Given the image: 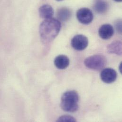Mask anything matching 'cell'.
<instances>
[{
    "mask_svg": "<svg viewBox=\"0 0 122 122\" xmlns=\"http://www.w3.org/2000/svg\"><path fill=\"white\" fill-rule=\"evenodd\" d=\"M61 23L57 19H45L41 22L39 28L41 37L45 43L52 41L59 34L61 30Z\"/></svg>",
    "mask_w": 122,
    "mask_h": 122,
    "instance_id": "cell-1",
    "label": "cell"
},
{
    "mask_svg": "<svg viewBox=\"0 0 122 122\" xmlns=\"http://www.w3.org/2000/svg\"><path fill=\"white\" fill-rule=\"evenodd\" d=\"M61 99V107L64 111L74 113L78 109V102L79 97L76 91L74 90L66 91L63 94Z\"/></svg>",
    "mask_w": 122,
    "mask_h": 122,
    "instance_id": "cell-2",
    "label": "cell"
},
{
    "mask_svg": "<svg viewBox=\"0 0 122 122\" xmlns=\"http://www.w3.org/2000/svg\"><path fill=\"white\" fill-rule=\"evenodd\" d=\"M107 61L105 56L95 55L90 56L84 61V64L87 68L96 71L102 70L106 66Z\"/></svg>",
    "mask_w": 122,
    "mask_h": 122,
    "instance_id": "cell-3",
    "label": "cell"
},
{
    "mask_svg": "<svg viewBox=\"0 0 122 122\" xmlns=\"http://www.w3.org/2000/svg\"><path fill=\"white\" fill-rule=\"evenodd\" d=\"M76 18L80 23L87 25L92 22L94 16L93 12L89 9L82 8L77 10Z\"/></svg>",
    "mask_w": 122,
    "mask_h": 122,
    "instance_id": "cell-4",
    "label": "cell"
},
{
    "mask_svg": "<svg viewBox=\"0 0 122 122\" xmlns=\"http://www.w3.org/2000/svg\"><path fill=\"white\" fill-rule=\"evenodd\" d=\"M71 44L73 49L78 51L84 50L87 47L88 40L86 37L83 35H76L71 40Z\"/></svg>",
    "mask_w": 122,
    "mask_h": 122,
    "instance_id": "cell-5",
    "label": "cell"
},
{
    "mask_svg": "<svg viewBox=\"0 0 122 122\" xmlns=\"http://www.w3.org/2000/svg\"><path fill=\"white\" fill-rule=\"evenodd\" d=\"M101 80L107 84H110L115 82L117 77V71L112 68L104 69L100 74Z\"/></svg>",
    "mask_w": 122,
    "mask_h": 122,
    "instance_id": "cell-6",
    "label": "cell"
},
{
    "mask_svg": "<svg viewBox=\"0 0 122 122\" xmlns=\"http://www.w3.org/2000/svg\"><path fill=\"white\" fill-rule=\"evenodd\" d=\"M114 32V29L111 25L105 24L100 27L98 34L102 39L108 40L113 36Z\"/></svg>",
    "mask_w": 122,
    "mask_h": 122,
    "instance_id": "cell-7",
    "label": "cell"
},
{
    "mask_svg": "<svg viewBox=\"0 0 122 122\" xmlns=\"http://www.w3.org/2000/svg\"><path fill=\"white\" fill-rule=\"evenodd\" d=\"M39 11L40 17L45 20L51 18L54 14V10L49 4H44L41 6Z\"/></svg>",
    "mask_w": 122,
    "mask_h": 122,
    "instance_id": "cell-8",
    "label": "cell"
},
{
    "mask_svg": "<svg viewBox=\"0 0 122 122\" xmlns=\"http://www.w3.org/2000/svg\"><path fill=\"white\" fill-rule=\"evenodd\" d=\"M109 8V5L106 0H95L94 9L98 13L102 14L106 12Z\"/></svg>",
    "mask_w": 122,
    "mask_h": 122,
    "instance_id": "cell-9",
    "label": "cell"
},
{
    "mask_svg": "<svg viewBox=\"0 0 122 122\" xmlns=\"http://www.w3.org/2000/svg\"><path fill=\"white\" fill-rule=\"evenodd\" d=\"M69 62V59L66 56L61 55L55 59L54 65L59 69H64L68 67Z\"/></svg>",
    "mask_w": 122,
    "mask_h": 122,
    "instance_id": "cell-10",
    "label": "cell"
},
{
    "mask_svg": "<svg viewBox=\"0 0 122 122\" xmlns=\"http://www.w3.org/2000/svg\"><path fill=\"white\" fill-rule=\"evenodd\" d=\"M122 46L121 41H113L107 46V51L111 54H115L119 56H121Z\"/></svg>",
    "mask_w": 122,
    "mask_h": 122,
    "instance_id": "cell-11",
    "label": "cell"
},
{
    "mask_svg": "<svg viewBox=\"0 0 122 122\" xmlns=\"http://www.w3.org/2000/svg\"><path fill=\"white\" fill-rule=\"evenodd\" d=\"M71 10L67 8L62 7L57 11V17L58 19L62 21L68 20L71 17Z\"/></svg>",
    "mask_w": 122,
    "mask_h": 122,
    "instance_id": "cell-12",
    "label": "cell"
},
{
    "mask_svg": "<svg viewBox=\"0 0 122 122\" xmlns=\"http://www.w3.org/2000/svg\"><path fill=\"white\" fill-rule=\"evenodd\" d=\"M76 119L72 116L65 115L61 116L57 120V122H76Z\"/></svg>",
    "mask_w": 122,
    "mask_h": 122,
    "instance_id": "cell-13",
    "label": "cell"
},
{
    "mask_svg": "<svg viewBox=\"0 0 122 122\" xmlns=\"http://www.w3.org/2000/svg\"><path fill=\"white\" fill-rule=\"evenodd\" d=\"M115 26L117 31L121 34L122 32V21L121 20H117L116 21L115 23Z\"/></svg>",
    "mask_w": 122,
    "mask_h": 122,
    "instance_id": "cell-14",
    "label": "cell"
},
{
    "mask_svg": "<svg viewBox=\"0 0 122 122\" xmlns=\"http://www.w3.org/2000/svg\"><path fill=\"white\" fill-rule=\"evenodd\" d=\"M114 0L117 2H121L122 0Z\"/></svg>",
    "mask_w": 122,
    "mask_h": 122,
    "instance_id": "cell-15",
    "label": "cell"
},
{
    "mask_svg": "<svg viewBox=\"0 0 122 122\" xmlns=\"http://www.w3.org/2000/svg\"><path fill=\"white\" fill-rule=\"evenodd\" d=\"M57 1H61V0H57Z\"/></svg>",
    "mask_w": 122,
    "mask_h": 122,
    "instance_id": "cell-16",
    "label": "cell"
}]
</instances>
